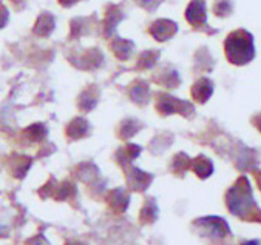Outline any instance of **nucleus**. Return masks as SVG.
<instances>
[{
	"label": "nucleus",
	"instance_id": "f257e3e1",
	"mask_svg": "<svg viewBox=\"0 0 261 245\" xmlns=\"http://www.w3.org/2000/svg\"><path fill=\"white\" fill-rule=\"evenodd\" d=\"M226 207L244 222L261 224V208L255 202L250 182L246 176H240L226 191Z\"/></svg>",
	"mask_w": 261,
	"mask_h": 245
},
{
	"label": "nucleus",
	"instance_id": "f03ea898",
	"mask_svg": "<svg viewBox=\"0 0 261 245\" xmlns=\"http://www.w3.org/2000/svg\"><path fill=\"white\" fill-rule=\"evenodd\" d=\"M224 54L235 67H244L255 57L253 36L247 29H235L224 40Z\"/></svg>",
	"mask_w": 261,
	"mask_h": 245
},
{
	"label": "nucleus",
	"instance_id": "7ed1b4c3",
	"mask_svg": "<svg viewBox=\"0 0 261 245\" xmlns=\"http://www.w3.org/2000/svg\"><path fill=\"white\" fill-rule=\"evenodd\" d=\"M193 228L196 230V233L201 237H207V239H218L223 240L226 237L230 236V228L229 224L220 218V216H205V218H199L196 221H193Z\"/></svg>",
	"mask_w": 261,
	"mask_h": 245
},
{
	"label": "nucleus",
	"instance_id": "20e7f679",
	"mask_svg": "<svg viewBox=\"0 0 261 245\" xmlns=\"http://www.w3.org/2000/svg\"><path fill=\"white\" fill-rule=\"evenodd\" d=\"M156 108H158V111L164 116L178 113V114H182L186 117H190L195 113V108L192 104H189L186 101H179L170 94H161L158 102H156Z\"/></svg>",
	"mask_w": 261,
	"mask_h": 245
},
{
	"label": "nucleus",
	"instance_id": "39448f33",
	"mask_svg": "<svg viewBox=\"0 0 261 245\" xmlns=\"http://www.w3.org/2000/svg\"><path fill=\"white\" fill-rule=\"evenodd\" d=\"M186 19L196 31H207L208 34L215 33L207 25V10L204 0H192L186 10Z\"/></svg>",
	"mask_w": 261,
	"mask_h": 245
},
{
	"label": "nucleus",
	"instance_id": "423d86ee",
	"mask_svg": "<svg viewBox=\"0 0 261 245\" xmlns=\"http://www.w3.org/2000/svg\"><path fill=\"white\" fill-rule=\"evenodd\" d=\"M176 31H178V25L173 20H167V19L156 20L148 28V33L151 34V37L158 42H166L172 39L176 34Z\"/></svg>",
	"mask_w": 261,
	"mask_h": 245
},
{
	"label": "nucleus",
	"instance_id": "0eeeda50",
	"mask_svg": "<svg viewBox=\"0 0 261 245\" xmlns=\"http://www.w3.org/2000/svg\"><path fill=\"white\" fill-rule=\"evenodd\" d=\"M190 93H192V99L196 104H205L214 94V82L207 77H201L192 85Z\"/></svg>",
	"mask_w": 261,
	"mask_h": 245
},
{
	"label": "nucleus",
	"instance_id": "6e6552de",
	"mask_svg": "<svg viewBox=\"0 0 261 245\" xmlns=\"http://www.w3.org/2000/svg\"><path fill=\"white\" fill-rule=\"evenodd\" d=\"M190 170H193V173L199 179H207L208 176H212V173H214V164H212V161L208 159V158L199 155L195 159H192Z\"/></svg>",
	"mask_w": 261,
	"mask_h": 245
},
{
	"label": "nucleus",
	"instance_id": "1a4fd4ad",
	"mask_svg": "<svg viewBox=\"0 0 261 245\" xmlns=\"http://www.w3.org/2000/svg\"><path fill=\"white\" fill-rule=\"evenodd\" d=\"M190 162L192 159L186 155V153H179L173 158V162H172V170L175 174L178 176H184L186 171L190 170Z\"/></svg>",
	"mask_w": 261,
	"mask_h": 245
},
{
	"label": "nucleus",
	"instance_id": "9d476101",
	"mask_svg": "<svg viewBox=\"0 0 261 245\" xmlns=\"http://www.w3.org/2000/svg\"><path fill=\"white\" fill-rule=\"evenodd\" d=\"M214 13L217 17H227L233 13V5H232V0H217L215 5H214Z\"/></svg>",
	"mask_w": 261,
	"mask_h": 245
},
{
	"label": "nucleus",
	"instance_id": "9b49d317",
	"mask_svg": "<svg viewBox=\"0 0 261 245\" xmlns=\"http://www.w3.org/2000/svg\"><path fill=\"white\" fill-rule=\"evenodd\" d=\"M133 50V43L127 42V40H116L113 43V51L118 57H121L122 60H125L128 57V54H132Z\"/></svg>",
	"mask_w": 261,
	"mask_h": 245
},
{
	"label": "nucleus",
	"instance_id": "f8f14e48",
	"mask_svg": "<svg viewBox=\"0 0 261 245\" xmlns=\"http://www.w3.org/2000/svg\"><path fill=\"white\" fill-rule=\"evenodd\" d=\"M51 17V14H43V16H40V19L37 20V25H36V33H39L40 36H48L51 31H53V28H55V23H46Z\"/></svg>",
	"mask_w": 261,
	"mask_h": 245
},
{
	"label": "nucleus",
	"instance_id": "ddd939ff",
	"mask_svg": "<svg viewBox=\"0 0 261 245\" xmlns=\"http://www.w3.org/2000/svg\"><path fill=\"white\" fill-rule=\"evenodd\" d=\"M156 215H158V213H156V205L154 204H147L141 211V221L145 222L147 216H150V222H153L156 219Z\"/></svg>",
	"mask_w": 261,
	"mask_h": 245
},
{
	"label": "nucleus",
	"instance_id": "4468645a",
	"mask_svg": "<svg viewBox=\"0 0 261 245\" xmlns=\"http://www.w3.org/2000/svg\"><path fill=\"white\" fill-rule=\"evenodd\" d=\"M136 2L139 4V7H144L147 11H153L161 4V0H136Z\"/></svg>",
	"mask_w": 261,
	"mask_h": 245
},
{
	"label": "nucleus",
	"instance_id": "2eb2a0df",
	"mask_svg": "<svg viewBox=\"0 0 261 245\" xmlns=\"http://www.w3.org/2000/svg\"><path fill=\"white\" fill-rule=\"evenodd\" d=\"M252 124H253V125L256 127V130L261 133V113H259V114H256V116H253Z\"/></svg>",
	"mask_w": 261,
	"mask_h": 245
},
{
	"label": "nucleus",
	"instance_id": "dca6fc26",
	"mask_svg": "<svg viewBox=\"0 0 261 245\" xmlns=\"http://www.w3.org/2000/svg\"><path fill=\"white\" fill-rule=\"evenodd\" d=\"M59 2H61V5H64V7H70V5L76 4L77 0H59Z\"/></svg>",
	"mask_w": 261,
	"mask_h": 245
},
{
	"label": "nucleus",
	"instance_id": "f3484780",
	"mask_svg": "<svg viewBox=\"0 0 261 245\" xmlns=\"http://www.w3.org/2000/svg\"><path fill=\"white\" fill-rule=\"evenodd\" d=\"M255 180H256V183H258V187L261 190V171H255Z\"/></svg>",
	"mask_w": 261,
	"mask_h": 245
},
{
	"label": "nucleus",
	"instance_id": "a211bd4d",
	"mask_svg": "<svg viewBox=\"0 0 261 245\" xmlns=\"http://www.w3.org/2000/svg\"><path fill=\"white\" fill-rule=\"evenodd\" d=\"M241 245H261V243H259V240L253 239V240H246V242H243Z\"/></svg>",
	"mask_w": 261,
	"mask_h": 245
}]
</instances>
